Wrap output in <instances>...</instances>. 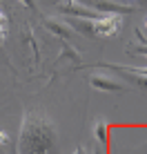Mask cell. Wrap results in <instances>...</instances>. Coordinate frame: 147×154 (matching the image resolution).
Segmentation results:
<instances>
[{"label": "cell", "instance_id": "obj_1", "mask_svg": "<svg viewBox=\"0 0 147 154\" xmlns=\"http://www.w3.org/2000/svg\"><path fill=\"white\" fill-rule=\"evenodd\" d=\"M56 145V125L43 112H27L18 134L20 154H49Z\"/></svg>", "mask_w": 147, "mask_h": 154}, {"label": "cell", "instance_id": "obj_2", "mask_svg": "<svg viewBox=\"0 0 147 154\" xmlns=\"http://www.w3.org/2000/svg\"><path fill=\"white\" fill-rule=\"evenodd\" d=\"M120 27H123V16L120 14H105L103 18H98L94 23V36L98 38H112L116 36Z\"/></svg>", "mask_w": 147, "mask_h": 154}, {"label": "cell", "instance_id": "obj_3", "mask_svg": "<svg viewBox=\"0 0 147 154\" xmlns=\"http://www.w3.org/2000/svg\"><path fill=\"white\" fill-rule=\"evenodd\" d=\"M60 11L71 16V18H82V20H98L105 16V14H98L96 9L82 5L80 0H65V2H60Z\"/></svg>", "mask_w": 147, "mask_h": 154}, {"label": "cell", "instance_id": "obj_4", "mask_svg": "<svg viewBox=\"0 0 147 154\" xmlns=\"http://www.w3.org/2000/svg\"><path fill=\"white\" fill-rule=\"evenodd\" d=\"M89 85L94 89H98V92H109V94H118L125 89V85L116 81V76H109V74H92Z\"/></svg>", "mask_w": 147, "mask_h": 154}, {"label": "cell", "instance_id": "obj_5", "mask_svg": "<svg viewBox=\"0 0 147 154\" xmlns=\"http://www.w3.org/2000/svg\"><path fill=\"white\" fill-rule=\"evenodd\" d=\"M87 5L92 9H96L98 14H127L129 9L127 7H123V5H118V2H114V0H87Z\"/></svg>", "mask_w": 147, "mask_h": 154}, {"label": "cell", "instance_id": "obj_6", "mask_svg": "<svg viewBox=\"0 0 147 154\" xmlns=\"http://www.w3.org/2000/svg\"><path fill=\"white\" fill-rule=\"evenodd\" d=\"M45 27L49 29L54 36H58L60 40H69V36L74 31L67 23H62V20H58V18H45Z\"/></svg>", "mask_w": 147, "mask_h": 154}, {"label": "cell", "instance_id": "obj_7", "mask_svg": "<svg viewBox=\"0 0 147 154\" xmlns=\"http://www.w3.org/2000/svg\"><path fill=\"white\" fill-rule=\"evenodd\" d=\"M94 23L96 20H82V18H74L71 20V29H76V31H82V34H87V36H94Z\"/></svg>", "mask_w": 147, "mask_h": 154}, {"label": "cell", "instance_id": "obj_8", "mask_svg": "<svg viewBox=\"0 0 147 154\" xmlns=\"http://www.w3.org/2000/svg\"><path fill=\"white\" fill-rule=\"evenodd\" d=\"M94 134H96V141L98 143H107V123L105 121H96V125H94Z\"/></svg>", "mask_w": 147, "mask_h": 154}, {"label": "cell", "instance_id": "obj_9", "mask_svg": "<svg viewBox=\"0 0 147 154\" xmlns=\"http://www.w3.org/2000/svg\"><path fill=\"white\" fill-rule=\"evenodd\" d=\"M114 69H118V67H114ZM120 72H125V69H120ZM129 76V81H134L136 85H140L143 89H147V76H138V74H132V72H125Z\"/></svg>", "mask_w": 147, "mask_h": 154}, {"label": "cell", "instance_id": "obj_10", "mask_svg": "<svg viewBox=\"0 0 147 154\" xmlns=\"http://www.w3.org/2000/svg\"><path fill=\"white\" fill-rule=\"evenodd\" d=\"M11 143V136H9V132L0 130V145H9Z\"/></svg>", "mask_w": 147, "mask_h": 154}, {"label": "cell", "instance_id": "obj_11", "mask_svg": "<svg viewBox=\"0 0 147 154\" xmlns=\"http://www.w3.org/2000/svg\"><path fill=\"white\" fill-rule=\"evenodd\" d=\"M18 2H22L25 7H29V9H34V7H36V0H18Z\"/></svg>", "mask_w": 147, "mask_h": 154}, {"label": "cell", "instance_id": "obj_12", "mask_svg": "<svg viewBox=\"0 0 147 154\" xmlns=\"http://www.w3.org/2000/svg\"><path fill=\"white\" fill-rule=\"evenodd\" d=\"M4 27H7V18H4V14L0 11V29H4Z\"/></svg>", "mask_w": 147, "mask_h": 154}, {"label": "cell", "instance_id": "obj_13", "mask_svg": "<svg viewBox=\"0 0 147 154\" xmlns=\"http://www.w3.org/2000/svg\"><path fill=\"white\" fill-rule=\"evenodd\" d=\"M74 154H87V152H85V147H76V150H74Z\"/></svg>", "mask_w": 147, "mask_h": 154}, {"label": "cell", "instance_id": "obj_14", "mask_svg": "<svg viewBox=\"0 0 147 154\" xmlns=\"http://www.w3.org/2000/svg\"><path fill=\"white\" fill-rule=\"evenodd\" d=\"M2 40H4V29H0V45H2Z\"/></svg>", "mask_w": 147, "mask_h": 154}, {"label": "cell", "instance_id": "obj_15", "mask_svg": "<svg viewBox=\"0 0 147 154\" xmlns=\"http://www.w3.org/2000/svg\"><path fill=\"white\" fill-rule=\"evenodd\" d=\"M143 29H145V31H147V18H145V23H143Z\"/></svg>", "mask_w": 147, "mask_h": 154}, {"label": "cell", "instance_id": "obj_16", "mask_svg": "<svg viewBox=\"0 0 147 154\" xmlns=\"http://www.w3.org/2000/svg\"><path fill=\"white\" fill-rule=\"evenodd\" d=\"M92 154H103V152H100V150H94V152H92Z\"/></svg>", "mask_w": 147, "mask_h": 154}, {"label": "cell", "instance_id": "obj_17", "mask_svg": "<svg viewBox=\"0 0 147 154\" xmlns=\"http://www.w3.org/2000/svg\"><path fill=\"white\" fill-rule=\"evenodd\" d=\"M45 2H54V0H45Z\"/></svg>", "mask_w": 147, "mask_h": 154}, {"label": "cell", "instance_id": "obj_18", "mask_svg": "<svg viewBox=\"0 0 147 154\" xmlns=\"http://www.w3.org/2000/svg\"><path fill=\"white\" fill-rule=\"evenodd\" d=\"M16 154H20V152H16Z\"/></svg>", "mask_w": 147, "mask_h": 154}]
</instances>
